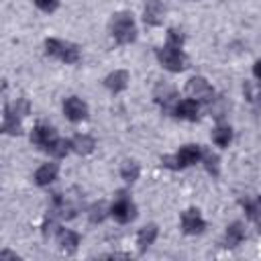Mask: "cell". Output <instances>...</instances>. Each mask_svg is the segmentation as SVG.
Returning <instances> with one entry per match:
<instances>
[{"label": "cell", "instance_id": "1", "mask_svg": "<svg viewBox=\"0 0 261 261\" xmlns=\"http://www.w3.org/2000/svg\"><path fill=\"white\" fill-rule=\"evenodd\" d=\"M112 35L118 43H130L135 41L137 37V29H135V22H133V16L126 14V12H120L112 18Z\"/></svg>", "mask_w": 261, "mask_h": 261}, {"label": "cell", "instance_id": "2", "mask_svg": "<svg viewBox=\"0 0 261 261\" xmlns=\"http://www.w3.org/2000/svg\"><path fill=\"white\" fill-rule=\"evenodd\" d=\"M159 61L165 69L169 71H181L188 63L186 59V53L179 49V47H173V45H165L161 51H159Z\"/></svg>", "mask_w": 261, "mask_h": 261}, {"label": "cell", "instance_id": "3", "mask_svg": "<svg viewBox=\"0 0 261 261\" xmlns=\"http://www.w3.org/2000/svg\"><path fill=\"white\" fill-rule=\"evenodd\" d=\"M45 47H47V53H49V55L59 57V59L65 61V63H75V61L80 59L77 47H73V45H69V43H63V41H57V39H49V41L45 43Z\"/></svg>", "mask_w": 261, "mask_h": 261}, {"label": "cell", "instance_id": "4", "mask_svg": "<svg viewBox=\"0 0 261 261\" xmlns=\"http://www.w3.org/2000/svg\"><path fill=\"white\" fill-rule=\"evenodd\" d=\"M31 139H33V143H35V145H39L41 149L49 151V149L57 143L59 135H57V130H55L53 126H43V124H41V126H37V128L33 130Z\"/></svg>", "mask_w": 261, "mask_h": 261}, {"label": "cell", "instance_id": "5", "mask_svg": "<svg viewBox=\"0 0 261 261\" xmlns=\"http://www.w3.org/2000/svg\"><path fill=\"white\" fill-rule=\"evenodd\" d=\"M135 212H137V208H135V204H133L128 198H118V200L112 204V208H110V214H112L118 222H130V220L135 218Z\"/></svg>", "mask_w": 261, "mask_h": 261}, {"label": "cell", "instance_id": "6", "mask_svg": "<svg viewBox=\"0 0 261 261\" xmlns=\"http://www.w3.org/2000/svg\"><path fill=\"white\" fill-rule=\"evenodd\" d=\"M63 112H65V116H67L71 122H80V120L86 118L88 106H86V102L80 100V98H67V100L63 102Z\"/></svg>", "mask_w": 261, "mask_h": 261}, {"label": "cell", "instance_id": "7", "mask_svg": "<svg viewBox=\"0 0 261 261\" xmlns=\"http://www.w3.org/2000/svg\"><path fill=\"white\" fill-rule=\"evenodd\" d=\"M202 159V149L200 145H186L181 147L177 153H175V163L177 167H188V165H194Z\"/></svg>", "mask_w": 261, "mask_h": 261}, {"label": "cell", "instance_id": "8", "mask_svg": "<svg viewBox=\"0 0 261 261\" xmlns=\"http://www.w3.org/2000/svg\"><path fill=\"white\" fill-rule=\"evenodd\" d=\"M186 90H188L190 98H194V100H210V98H212V88H210V84H208L206 80H202V77H192V80L188 82Z\"/></svg>", "mask_w": 261, "mask_h": 261}, {"label": "cell", "instance_id": "9", "mask_svg": "<svg viewBox=\"0 0 261 261\" xmlns=\"http://www.w3.org/2000/svg\"><path fill=\"white\" fill-rule=\"evenodd\" d=\"M181 226H184V230H186L188 234H196V232H202V230H204L206 222H204V218L200 216V212L192 208V210H186V212L181 214Z\"/></svg>", "mask_w": 261, "mask_h": 261}, {"label": "cell", "instance_id": "10", "mask_svg": "<svg viewBox=\"0 0 261 261\" xmlns=\"http://www.w3.org/2000/svg\"><path fill=\"white\" fill-rule=\"evenodd\" d=\"M198 112H200V106H198V100H194V98H186L175 104V114L184 120H196Z\"/></svg>", "mask_w": 261, "mask_h": 261}, {"label": "cell", "instance_id": "11", "mask_svg": "<svg viewBox=\"0 0 261 261\" xmlns=\"http://www.w3.org/2000/svg\"><path fill=\"white\" fill-rule=\"evenodd\" d=\"M57 173H59L57 163H45L35 171V181L39 186H49V184H53L57 179Z\"/></svg>", "mask_w": 261, "mask_h": 261}, {"label": "cell", "instance_id": "12", "mask_svg": "<svg viewBox=\"0 0 261 261\" xmlns=\"http://www.w3.org/2000/svg\"><path fill=\"white\" fill-rule=\"evenodd\" d=\"M126 84H128V73L126 71H114V73H110L108 77H106V86L112 90V92H120V90H124L126 88Z\"/></svg>", "mask_w": 261, "mask_h": 261}, {"label": "cell", "instance_id": "13", "mask_svg": "<svg viewBox=\"0 0 261 261\" xmlns=\"http://www.w3.org/2000/svg\"><path fill=\"white\" fill-rule=\"evenodd\" d=\"M161 16H163V6L159 0H151L147 6H145V20L151 22V24H157L161 22Z\"/></svg>", "mask_w": 261, "mask_h": 261}, {"label": "cell", "instance_id": "14", "mask_svg": "<svg viewBox=\"0 0 261 261\" xmlns=\"http://www.w3.org/2000/svg\"><path fill=\"white\" fill-rule=\"evenodd\" d=\"M155 237H157V226H155V224H149V226H145V228L139 230V234H137V243H139L141 249H147V247L155 241Z\"/></svg>", "mask_w": 261, "mask_h": 261}, {"label": "cell", "instance_id": "15", "mask_svg": "<svg viewBox=\"0 0 261 261\" xmlns=\"http://www.w3.org/2000/svg\"><path fill=\"white\" fill-rule=\"evenodd\" d=\"M77 243H80V237H77L75 232H71V230H67V228L59 230V245H61L63 249H67V251H75Z\"/></svg>", "mask_w": 261, "mask_h": 261}, {"label": "cell", "instance_id": "16", "mask_svg": "<svg viewBox=\"0 0 261 261\" xmlns=\"http://www.w3.org/2000/svg\"><path fill=\"white\" fill-rule=\"evenodd\" d=\"M212 141H214L218 147H228V143L232 141V130H230V126H218V128L212 133Z\"/></svg>", "mask_w": 261, "mask_h": 261}, {"label": "cell", "instance_id": "17", "mask_svg": "<svg viewBox=\"0 0 261 261\" xmlns=\"http://www.w3.org/2000/svg\"><path fill=\"white\" fill-rule=\"evenodd\" d=\"M243 228H241V224L239 222H234V224H230L228 226V230H226V247H237L241 241H243Z\"/></svg>", "mask_w": 261, "mask_h": 261}, {"label": "cell", "instance_id": "18", "mask_svg": "<svg viewBox=\"0 0 261 261\" xmlns=\"http://www.w3.org/2000/svg\"><path fill=\"white\" fill-rule=\"evenodd\" d=\"M71 147H75V151H80V153H88V151H92V147H94V139L88 137V135H77V137L71 141Z\"/></svg>", "mask_w": 261, "mask_h": 261}, {"label": "cell", "instance_id": "19", "mask_svg": "<svg viewBox=\"0 0 261 261\" xmlns=\"http://www.w3.org/2000/svg\"><path fill=\"white\" fill-rule=\"evenodd\" d=\"M137 175H139V165H137L135 161H126V163L122 165V177H124L126 181H135Z\"/></svg>", "mask_w": 261, "mask_h": 261}, {"label": "cell", "instance_id": "20", "mask_svg": "<svg viewBox=\"0 0 261 261\" xmlns=\"http://www.w3.org/2000/svg\"><path fill=\"white\" fill-rule=\"evenodd\" d=\"M245 208H247V214H249L251 218L261 216V196H259V198H255V200L245 202Z\"/></svg>", "mask_w": 261, "mask_h": 261}, {"label": "cell", "instance_id": "21", "mask_svg": "<svg viewBox=\"0 0 261 261\" xmlns=\"http://www.w3.org/2000/svg\"><path fill=\"white\" fill-rule=\"evenodd\" d=\"M35 2V6L39 8V10H43V12H53L55 8H57V4H59V0H33Z\"/></svg>", "mask_w": 261, "mask_h": 261}, {"label": "cell", "instance_id": "22", "mask_svg": "<svg viewBox=\"0 0 261 261\" xmlns=\"http://www.w3.org/2000/svg\"><path fill=\"white\" fill-rule=\"evenodd\" d=\"M181 41H184V37L175 31V29H171L169 31V35H167V45H173V47H181Z\"/></svg>", "mask_w": 261, "mask_h": 261}, {"label": "cell", "instance_id": "23", "mask_svg": "<svg viewBox=\"0 0 261 261\" xmlns=\"http://www.w3.org/2000/svg\"><path fill=\"white\" fill-rule=\"evenodd\" d=\"M253 73H255V77H259V80H261V59L255 63V67H253Z\"/></svg>", "mask_w": 261, "mask_h": 261}]
</instances>
